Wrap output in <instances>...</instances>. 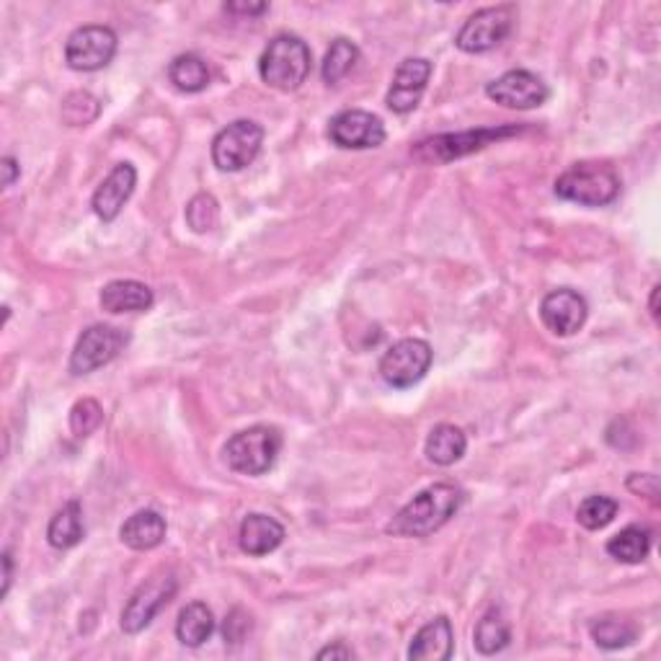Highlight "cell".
<instances>
[{
	"label": "cell",
	"instance_id": "obj_1",
	"mask_svg": "<svg viewBox=\"0 0 661 661\" xmlns=\"http://www.w3.org/2000/svg\"><path fill=\"white\" fill-rule=\"evenodd\" d=\"M463 504V492L452 483H435V486L418 492L393 520L386 532L396 538H429L432 532L445 528L458 515Z\"/></svg>",
	"mask_w": 661,
	"mask_h": 661
},
{
	"label": "cell",
	"instance_id": "obj_2",
	"mask_svg": "<svg viewBox=\"0 0 661 661\" xmlns=\"http://www.w3.org/2000/svg\"><path fill=\"white\" fill-rule=\"evenodd\" d=\"M556 194L581 208H605L621 194V176L610 163H574L556 179Z\"/></svg>",
	"mask_w": 661,
	"mask_h": 661
},
{
	"label": "cell",
	"instance_id": "obj_3",
	"mask_svg": "<svg viewBox=\"0 0 661 661\" xmlns=\"http://www.w3.org/2000/svg\"><path fill=\"white\" fill-rule=\"evenodd\" d=\"M310 47L295 34H280L269 42L259 60V75L276 91H297L310 75Z\"/></svg>",
	"mask_w": 661,
	"mask_h": 661
},
{
	"label": "cell",
	"instance_id": "obj_4",
	"mask_svg": "<svg viewBox=\"0 0 661 661\" xmlns=\"http://www.w3.org/2000/svg\"><path fill=\"white\" fill-rule=\"evenodd\" d=\"M282 450V435L274 426L256 424L227 439L225 463L231 471L244 475H264L274 468Z\"/></svg>",
	"mask_w": 661,
	"mask_h": 661
},
{
	"label": "cell",
	"instance_id": "obj_5",
	"mask_svg": "<svg viewBox=\"0 0 661 661\" xmlns=\"http://www.w3.org/2000/svg\"><path fill=\"white\" fill-rule=\"evenodd\" d=\"M517 132H522V127L501 125V127H486V130H468L458 134H437V138L418 142L414 151H411V155L422 163H450L463 158V155L483 151L486 145H494V142L511 138V134Z\"/></svg>",
	"mask_w": 661,
	"mask_h": 661
},
{
	"label": "cell",
	"instance_id": "obj_6",
	"mask_svg": "<svg viewBox=\"0 0 661 661\" xmlns=\"http://www.w3.org/2000/svg\"><path fill=\"white\" fill-rule=\"evenodd\" d=\"M264 145V127L251 119H236L212 140V163L225 174H236L251 166Z\"/></svg>",
	"mask_w": 661,
	"mask_h": 661
},
{
	"label": "cell",
	"instance_id": "obj_7",
	"mask_svg": "<svg viewBox=\"0 0 661 661\" xmlns=\"http://www.w3.org/2000/svg\"><path fill=\"white\" fill-rule=\"evenodd\" d=\"M432 359H435V354L424 339H401L382 354L380 375L396 390L414 388L416 382L426 378Z\"/></svg>",
	"mask_w": 661,
	"mask_h": 661
},
{
	"label": "cell",
	"instance_id": "obj_8",
	"mask_svg": "<svg viewBox=\"0 0 661 661\" xmlns=\"http://www.w3.org/2000/svg\"><path fill=\"white\" fill-rule=\"evenodd\" d=\"M515 26V5H492L475 11L455 37V45L468 55H481L499 47Z\"/></svg>",
	"mask_w": 661,
	"mask_h": 661
},
{
	"label": "cell",
	"instance_id": "obj_9",
	"mask_svg": "<svg viewBox=\"0 0 661 661\" xmlns=\"http://www.w3.org/2000/svg\"><path fill=\"white\" fill-rule=\"evenodd\" d=\"M176 589H179V581H176L170 571H158L147 581H142L138 592L130 597V602H127V607L122 610L125 634L134 636L140 634V630H145L147 625L155 621V615L174 600Z\"/></svg>",
	"mask_w": 661,
	"mask_h": 661
},
{
	"label": "cell",
	"instance_id": "obj_10",
	"mask_svg": "<svg viewBox=\"0 0 661 661\" xmlns=\"http://www.w3.org/2000/svg\"><path fill=\"white\" fill-rule=\"evenodd\" d=\"M117 55V34L109 26H81L68 37L66 62L78 73H94L109 66Z\"/></svg>",
	"mask_w": 661,
	"mask_h": 661
},
{
	"label": "cell",
	"instance_id": "obj_11",
	"mask_svg": "<svg viewBox=\"0 0 661 661\" xmlns=\"http://www.w3.org/2000/svg\"><path fill=\"white\" fill-rule=\"evenodd\" d=\"M127 333L114 329V326L96 323L85 329L78 339L73 354H70V373L88 375L94 369L109 365L119 352L125 350Z\"/></svg>",
	"mask_w": 661,
	"mask_h": 661
},
{
	"label": "cell",
	"instance_id": "obj_12",
	"mask_svg": "<svg viewBox=\"0 0 661 661\" xmlns=\"http://www.w3.org/2000/svg\"><path fill=\"white\" fill-rule=\"evenodd\" d=\"M486 96L492 102L507 106V109H535L548 102L551 91L543 78L530 73V70H509L486 85Z\"/></svg>",
	"mask_w": 661,
	"mask_h": 661
},
{
	"label": "cell",
	"instance_id": "obj_13",
	"mask_svg": "<svg viewBox=\"0 0 661 661\" xmlns=\"http://www.w3.org/2000/svg\"><path fill=\"white\" fill-rule=\"evenodd\" d=\"M329 138L333 145L344 147V151H369L386 142V125L375 114L350 109L331 119Z\"/></svg>",
	"mask_w": 661,
	"mask_h": 661
},
{
	"label": "cell",
	"instance_id": "obj_14",
	"mask_svg": "<svg viewBox=\"0 0 661 661\" xmlns=\"http://www.w3.org/2000/svg\"><path fill=\"white\" fill-rule=\"evenodd\" d=\"M589 316V305L577 290H553L543 297L540 305V318H543L545 329L556 333V337H574L585 329Z\"/></svg>",
	"mask_w": 661,
	"mask_h": 661
},
{
	"label": "cell",
	"instance_id": "obj_15",
	"mask_svg": "<svg viewBox=\"0 0 661 661\" xmlns=\"http://www.w3.org/2000/svg\"><path fill=\"white\" fill-rule=\"evenodd\" d=\"M432 78V62L424 60V57H409L398 66L393 83H390L388 91V109L396 114H409L414 111L418 102H422L426 83Z\"/></svg>",
	"mask_w": 661,
	"mask_h": 661
},
{
	"label": "cell",
	"instance_id": "obj_16",
	"mask_svg": "<svg viewBox=\"0 0 661 661\" xmlns=\"http://www.w3.org/2000/svg\"><path fill=\"white\" fill-rule=\"evenodd\" d=\"M134 187H138V170H134L132 163L114 166L111 174L102 181V187L94 191V199H91L96 217L104 220V223L117 220L125 204L130 202Z\"/></svg>",
	"mask_w": 661,
	"mask_h": 661
},
{
	"label": "cell",
	"instance_id": "obj_17",
	"mask_svg": "<svg viewBox=\"0 0 661 661\" xmlns=\"http://www.w3.org/2000/svg\"><path fill=\"white\" fill-rule=\"evenodd\" d=\"M284 540V528L274 517L269 515H248L244 522H240V532H238V543L244 553L253 558L269 556V553L276 551Z\"/></svg>",
	"mask_w": 661,
	"mask_h": 661
},
{
	"label": "cell",
	"instance_id": "obj_18",
	"mask_svg": "<svg viewBox=\"0 0 661 661\" xmlns=\"http://www.w3.org/2000/svg\"><path fill=\"white\" fill-rule=\"evenodd\" d=\"M452 625L447 617H435L414 636L409 649L411 661H447L452 657Z\"/></svg>",
	"mask_w": 661,
	"mask_h": 661
},
{
	"label": "cell",
	"instance_id": "obj_19",
	"mask_svg": "<svg viewBox=\"0 0 661 661\" xmlns=\"http://www.w3.org/2000/svg\"><path fill=\"white\" fill-rule=\"evenodd\" d=\"M102 308L106 312H142L151 310L155 303L153 290L134 280H114L102 290Z\"/></svg>",
	"mask_w": 661,
	"mask_h": 661
},
{
	"label": "cell",
	"instance_id": "obj_20",
	"mask_svg": "<svg viewBox=\"0 0 661 661\" xmlns=\"http://www.w3.org/2000/svg\"><path fill=\"white\" fill-rule=\"evenodd\" d=\"M166 520L153 509L134 511L119 530V538L132 551H153L166 540Z\"/></svg>",
	"mask_w": 661,
	"mask_h": 661
},
{
	"label": "cell",
	"instance_id": "obj_21",
	"mask_svg": "<svg viewBox=\"0 0 661 661\" xmlns=\"http://www.w3.org/2000/svg\"><path fill=\"white\" fill-rule=\"evenodd\" d=\"M465 450H468L465 432L455 424L435 426V429L429 432V437H426V445H424L426 458H429L435 465H442V468L458 463V460L465 455Z\"/></svg>",
	"mask_w": 661,
	"mask_h": 661
},
{
	"label": "cell",
	"instance_id": "obj_22",
	"mask_svg": "<svg viewBox=\"0 0 661 661\" xmlns=\"http://www.w3.org/2000/svg\"><path fill=\"white\" fill-rule=\"evenodd\" d=\"M85 535V524H83V509L78 501H68L57 515L49 520L47 528V540L49 545L57 551H68L75 548Z\"/></svg>",
	"mask_w": 661,
	"mask_h": 661
},
{
	"label": "cell",
	"instance_id": "obj_23",
	"mask_svg": "<svg viewBox=\"0 0 661 661\" xmlns=\"http://www.w3.org/2000/svg\"><path fill=\"white\" fill-rule=\"evenodd\" d=\"M212 634H215V615H212V610L204 602H191V605L181 610L179 621H176V638L184 646L197 649Z\"/></svg>",
	"mask_w": 661,
	"mask_h": 661
},
{
	"label": "cell",
	"instance_id": "obj_24",
	"mask_svg": "<svg viewBox=\"0 0 661 661\" xmlns=\"http://www.w3.org/2000/svg\"><path fill=\"white\" fill-rule=\"evenodd\" d=\"M511 641V630L507 617H504L501 610L492 607L486 615L481 617L479 625H475L473 634V644L483 657H494V653L504 651Z\"/></svg>",
	"mask_w": 661,
	"mask_h": 661
},
{
	"label": "cell",
	"instance_id": "obj_25",
	"mask_svg": "<svg viewBox=\"0 0 661 661\" xmlns=\"http://www.w3.org/2000/svg\"><path fill=\"white\" fill-rule=\"evenodd\" d=\"M168 78L184 94H199L210 85V68L199 55H179L168 66Z\"/></svg>",
	"mask_w": 661,
	"mask_h": 661
},
{
	"label": "cell",
	"instance_id": "obj_26",
	"mask_svg": "<svg viewBox=\"0 0 661 661\" xmlns=\"http://www.w3.org/2000/svg\"><path fill=\"white\" fill-rule=\"evenodd\" d=\"M589 634H592L594 644L600 646V649L617 651L636 641L638 628L630 621H625V617L602 615V617H597V621H592V625H589Z\"/></svg>",
	"mask_w": 661,
	"mask_h": 661
},
{
	"label": "cell",
	"instance_id": "obj_27",
	"mask_svg": "<svg viewBox=\"0 0 661 661\" xmlns=\"http://www.w3.org/2000/svg\"><path fill=\"white\" fill-rule=\"evenodd\" d=\"M651 551V532L646 528H625L610 538L607 553L621 564H641Z\"/></svg>",
	"mask_w": 661,
	"mask_h": 661
},
{
	"label": "cell",
	"instance_id": "obj_28",
	"mask_svg": "<svg viewBox=\"0 0 661 661\" xmlns=\"http://www.w3.org/2000/svg\"><path fill=\"white\" fill-rule=\"evenodd\" d=\"M357 60H359V49L354 42L344 39V37L333 39L329 52H326V57H323V66H321L323 83L337 85L344 81V78L354 70V66H357Z\"/></svg>",
	"mask_w": 661,
	"mask_h": 661
},
{
	"label": "cell",
	"instance_id": "obj_29",
	"mask_svg": "<svg viewBox=\"0 0 661 661\" xmlns=\"http://www.w3.org/2000/svg\"><path fill=\"white\" fill-rule=\"evenodd\" d=\"M617 509L621 507H617V501L610 499V496H589V499L579 504L577 522L585 530H602L615 520Z\"/></svg>",
	"mask_w": 661,
	"mask_h": 661
},
{
	"label": "cell",
	"instance_id": "obj_30",
	"mask_svg": "<svg viewBox=\"0 0 661 661\" xmlns=\"http://www.w3.org/2000/svg\"><path fill=\"white\" fill-rule=\"evenodd\" d=\"M102 114V104L88 91H75L62 102V119L70 127H88Z\"/></svg>",
	"mask_w": 661,
	"mask_h": 661
},
{
	"label": "cell",
	"instance_id": "obj_31",
	"mask_svg": "<svg viewBox=\"0 0 661 661\" xmlns=\"http://www.w3.org/2000/svg\"><path fill=\"white\" fill-rule=\"evenodd\" d=\"M104 422V409L102 403L94 401V398H81L75 403L73 411H70V429L78 439L94 435V432L102 426Z\"/></svg>",
	"mask_w": 661,
	"mask_h": 661
},
{
	"label": "cell",
	"instance_id": "obj_32",
	"mask_svg": "<svg viewBox=\"0 0 661 661\" xmlns=\"http://www.w3.org/2000/svg\"><path fill=\"white\" fill-rule=\"evenodd\" d=\"M220 204L212 194H197L187 204V223L194 233H208L217 225Z\"/></svg>",
	"mask_w": 661,
	"mask_h": 661
},
{
	"label": "cell",
	"instance_id": "obj_33",
	"mask_svg": "<svg viewBox=\"0 0 661 661\" xmlns=\"http://www.w3.org/2000/svg\"><path fill=\"white\" fill-rule=\"evenodd\" d=\"M248 630H251V615H246L244 610H233L231 617H227L223 625L225 644H240Z\"/></svg>",
	"mask_w": 661,
	"mask_h": 661
},
{
	"label": "cell",
	"instance_id": "obj_34",
	"mask_svg": "<svg viewBox=\"0 0 661 661\" xmlns=\"http://www.w3.org/2000/svg\"><path fill=\"white\" fill-rule=\"evenodd\" d=\"M628 488L634 494H641V496H646V499H651L653 504H659V481H657V475L634 473L628 479Z\"/></svg>",
	"mask_w": 661,
	"mask_h": 661
},
{
	"label": "cell",
	"instance_id": "obj_35",
	"mask_svg": "<svg viewBox=\"0 0 661 661\" xmlns=\"http://www.w3.org/2000/svg\"><path fill=\"white\" fill-rule=\"evenodd\" d=\"M267 9V3H225L227 13H240V16H261Z\"/></svg>",
	"mask_w": 661,
	"mask_h": 661
},
{
	"label": "cell",
	"instance_id": "obj_36",
	"mask_svg": "<svg viewBox=\"0 0 661 661\" xmlns=\"http://www.w3.org/2000/svg\"><path fill=\"white\" fill-rule=\"evenodd\" d=\"M354 657V651L350 649V646H344V644H333V646H326V649H321L316 653V659L318 661H326V659H352Z\"/></svg>",
	"mask_w": 661,
	"mask_h": 661
},
{
	"label": "cell",
	"instance_id": "obj_37",
	"mask_svg": "<svg viewBox=\"0 0 661 661\" xmlns=\"http://www.w3.org/2000/svg\"><path fill=\"white\" fill-rule=\"evenodd\" d=\"M0 168H3V187H13V181H16L19 174H21L16 158L5 155V158L0 161Z\"/></svg>",
	"mask_w": 661,
	"mask_h": 661
},
{
	"label": "cell",
	"instance_id": "obj_38",
	"mask_svg": "<svg viewBox=\"0 0 661 661\" xmlns=\"http://www.w3.org/2000/svg\"><path fill=\"white\" fill-rule=\"evenodd\" d=\"M11 577H13V560H11V553L5 551L3 553V589H0V594H9L11 589Z\"/></svg>",
	"mask_w": 661,
	"mask_h": 661
},
{
	"label": "cell",
	"instance_id": "obj_39",
	"mask_svg": "<svg viewBox=\"0 0 661 661\" xmlns=\"http://www.w3.org/2000/svg\"><path fill=\"white\" fill-rule=\"evenodd\" d=\"M657 297H659V284H657V287H653V290H651V316H653V318H657V316H659V305H657Z\"/></svg>",
	"mask_w": 661,
	"mask_h": 661
}]
</instances>
